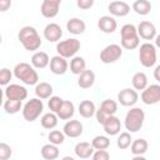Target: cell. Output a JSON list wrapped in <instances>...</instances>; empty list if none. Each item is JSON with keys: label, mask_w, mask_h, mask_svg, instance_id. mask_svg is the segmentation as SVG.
Listing matches in <instances>:
<instances>
[{"label": "cell", "mask_w": 160, "mask_h": 160, "mask_svg": "<svg viewBox=\"0 0 160 160\" xmlns=\"http://www.w3.org/2000/svg\"><path fill=\"white\" fill-rule=\"evenodd\" d=\"M19 41L22 44L24 49L28 51H36L41 46V39L36 29L32 26H22L18 34Z\"/></svg>", "instance_id": "1"}, {"label": "cell", "mask_w": 160, "mask_h": 160, "mask_svg": "<svg viewBox=\"0 0 160 160\" xmlns=\"http://www.w3.org/2000/svg\"><path fill=\"white\" fill-rule=\"evenodd\" d=\"M14 75L18 80L26 85H36L39 81V75L35 68L28 62H19L14 68Z\"/></svg>", "instance_id": "2"}, {"label": "cell", "mask_w": 160, "mask_h": 160, "mask_svg": "<svg viewBox=\"0 0 160 160\" xmlns=\"http://www.w3.org/2000/svg\"><path fill=\"white\" fill-rule=\"evenodd\" d=\"M121 36V48L126 50H134L140 44V38L136 31V26L132 24H125L120 30Z\"/></svg>", "instance_id": "3"}, {"label": "cell", "mask_w": 160, "mask_h": 160, "mask_svg": "<svg viewBox=\"0 0 160 160\" xmlns=\"http://www.w3.org/2000/svg\"><path fill=\"white\" fill-rule=\"evenodd\" d=\"M144 121H145L144 110L140 108H131L125 115L124 125L129 132H138L142 128Z\"/></svg>", "instance_id": "4"}, {"label": "cell", "mask_w": 160, "mask_h": 160, "mask_svg": "<svg viewBox=\"0 0 160 160\" xmlns=\"http://www.w3.org/2000/svg\"><path fill=\"white\" fill-rule=\"evenodd\" d=\"M42 110H44L42 100L39 99V98H34V99H30L22 106V116H24V119L26 121L32 122V121H35L40 116Z\"/></svg>", "instance_id": "5"}, {"label": "cell", "mask_w": 160, "mask_h": 160, "mask_svg": "<svg viewBox=\"0 0 160 160\" xmlns=\"http://www.w3.org/2000/svg\"><path fill=\"white\" fill-rule=\"evenodd\" d=\"M139 60L144 68H152L156 64V48L151 42H144L140 45Z\"/></svg>", "instance_id": "6"}, {"label": "cell", "mask_w": 160, "mask_h": 160, "mask_svg": "<svg viewBox=\"0 0 160 160\" xmlns=\"http://www.w3.org/2000/svg\"><path fill=\"white\" fill-rule=\"evenodd\" d=\"M80 46H81L80 41L75 38H71V39H66V40L58 42L56 51H58V55L68 59V58L75 56V54L80 50Z\"/></svg>", "instance_id": "7"}, {"label": "cell", "mask_w": 160, "mask_h": 160, "mask_svg": "<svg viewBox=\"0 0 160 160\" xmlns=\"http://www.w3.org/2000/svg\"><path fill=\"white\" fill-rule=\"evenodd\" d=\"M122 55V48L118 44H110L105 46L100 52V60L104 64H112L118 61Z\"/></svg>", "instance_id": "8"}, {"label": "cell", "mask_w": 160, "mask_h": 160, "mask_svg": "<svg viewBox=\"0 0 160 160\" xmlns=\"http://www.w3.org/2000/svg\"><path fill=\"white\" fill-rule=\"evenodd\" d=\"M118 111V104L116 101L111 100V99H105L100 108L95 111V116H96V120L99 124H102L108 116L110 115H115V112Z\"/></svg>", "instance_id": "9"}, {"label": "cell", "mask_w": 160, "mask_h": 160, "mask_svg": "<svg viewBox=\"0 0 160 160\" xmlns=\"http://www.w3.org/2000/svg\"><path fill=\"white\" fill-rule=\"evenodd\" d=\"M141 101L146 105H155L160 101V85H148L141 92Z\"/></svg>", "instance_id": "10"}, {"label": "cell", "mask_w": 160, "mask_h": 160, "mask_svg": "<svg viewBox=\"0 0 160 160\" xmlns=\"http://www.w3.org/2000/svg\"><path fill=\"white\" fill-rule=\"evenodd\" d=\"M4 95L6 96V99H15V100L22 101L28 98V90H26V88L19 85V84H9V85H6Z\"/></svg>", "instance_id": "11"}, {"label": "cell", "mask_w": 160, "mask_h": 160, "mask_svg": "<svg viewBox=\"0 0 160 160\" xmlns=\"http://www.w3.org/2000/svg\"><path fill=\"white\" fill-rule=\"evenodd\" d=\"M139 100V95L138 91L134 89H122L120 90V92L118 94V101L122 105V106H134Z\"/></svg>", "instance_id": "12"}, {"label": "cell", "mask_w": 160, "mask_h": 160, "mask_svg": "<svg viewBox=\"0 0 160 160\" xmlns=\"http://www.w3.org/2000/svg\"><path fill=\"white\" fill-rule=\"evenodd\" d=\"M60 4H61V0H42L41 6H40V11L42 16L48 19L55 18L59 12Z\"/></svg>", "instance_id": "13"}, {"label": "cell", "mask_w": 160, "mask_h": 160, "mask_svg": "<svg viewBox=\"0 0 160 160\" xmlns=\"http://www.w3.org/2000/svg\"><path fill=\"white\" fill-rule=\"evenodd\" d=\"M136 31L139 38L144 39V40H152L156 38V28L152 22L150 21H141L138 26H136Z\"/></svg>", "instance_id": "14"}, {"label": "cell", "mask_w": 160, "mask_h": 160, "mask_svg": "<svg viewBox=\"0 0 160 160\" xmlns=\"http://www.w3.org/2000/svg\"><path fill=\"white\" fill-rule=\"evenodd\" d=\"M62 36V29L59 24L56 22H50L45 26L44 29V38L49 42H56L61 39Z\"/></svg>", "instance_id": "15"}, {"label": "cell", "mask_w": 160, "mask_h": 160, "mask_svg": "<svg viewBox=\"0 0 160 160\" xmlns=\"http://www.w3.org/2000/svg\"><path fill=\"white\" fill-rule=\"evenodd\" d=\"M50 71L55 75H64L68 71V61L65 58L60 56V55H55L50 59Z\"/></svg>", "instance_id": "16"}, {"label": "cell", "mask_w": 160, "mask_h": 160, "mask_svg": "<svg viewBox=\"0 0 160 160\" xmlns=\"http://www.w3.org/2000/svg\"><path fill=\"white\" fill-rule=\"evenodd\" d=\"M102 128H104V131L110 135V136H114V135H118L121 130V122H120V119L116 118L115 115H110L106 118V120L101 124Z\"/></svg>", "instance_id": "17"}, {"label": "cell", "mask_w": 160, "mask_h": 160, "mask_svg": "<svg viewBox=\"0 0 160 160\" xmlns=\"http://www.w3.org/2000/svg\"><path fill=\"white\" fill-rule=\"evenodd\" d=\"M82 124L79 120H69L62 128V132L65 134V136L69 138H79L82 134Z\"/></svg>", "instance_id": "18"}, {"label": "cell", "mask_w": 160, "mask_h": 160, "mask_svg": "<svg viewBox=\"0 0 160 160\" xmlns=\"http://www.w3.org/2000/svg\"><path fill=\"white\" fill-rule=\"evenodd\" d=\"M98 28L100 29V31H102L105 34H111V32H114L116 30L118 22L112 16L104 15L98 20Z\"/></svg>", "instance_id": "19"}, {"label": "cell", "mask_w": 160, "mask_h": 160, "mask_svg": "<svg viewBox=\"0 0 160 160\" xmlns=\"http://www.w3.org/2000/svg\"><path fill=\"white\" fill-rule=\"evenodd\" d=\"M108 10L112 16H126L130 12V5L126 4L125 1H112L109 4Z\"/></svg>", "instance_id": "20"}, {"label": "cell", "mask_w": 160, "mask_h": 160, "mask_svg": "<svg viewBox=\"0 0 160 160\" xmlns=\"http://www.w3.org/2000/svg\"><path fill=\"white\" fill-rule=\"evenodd\" d=\"M94 148L90 142H86V141H81V142H78L74 148V152L78 158L80 159H88V158H91L92 152H94Z\"/></svg>", "instance_id": "21"}, {"label": "cell", "mask_w": 160, "mask_h": 160, "mask_svg": "<svg viewBox=\"0 0 160 160\" xmlns=\"http://www.w3.org/2000/svg\"><path fill=\"white\" fill-rule=\"evenodd\" d=\"M86 29V25L85 22L79 19V18H72V19H69L68 22H66V30L70 32V34H74V35H80L85 31Z\"/></svg>", "instance_id": "22"}, {"label": "cell", "mask_w": 160, "mask_h": 160, "mask_svg": "<svg viewBox=\"0 0 160 160\" xmlns=\"http://www.w3.org/2000/svg\"><path fill=\"white\" fill-rule=\"evenodd\" d=\"M95 82V74L92 70H84L82 72L79 74V79H78V85L81 89H89L94 85Z\"/></svg>", "instance_id": "23"}, {"label": "cell", "mask_w": 160, "mask_h": 160, "mask_svg": "<svg viewBox=\"0 0 160 160\" xmlns=\"http://www.w3.org/2000/svg\"><path fill=\"white\" fill-rule=\"evenodd\" d=\"M74 112H75V106L71 101L69 100H64L60 109L56 111V115L60 120H69L70 118L74 116Z\"/></svg>", "instance_id": "24"}, {"label": "cell", "mask_w": 160, "mask_h": 160, "mask_svg": "<svg viewBox=\"0 0 160 160\" xmlns=\"http://www.w3.org/2000/svg\"><path fill=\"white\" fill-rule=\"evenodd\" d=\"M49 62H50V59L45 51H36L31 56V65L35 69H44L49 65Z\"/></svg>", "instance_id": "25"}, {"label": "cell", "mask_w": 160, "mask_h": 160, "mask_svg": "<svg viewBox=\"0 0 160 160\" xmlns=\"http://www.w3.org/2000/svg\"><path fill=\"white\" fill-rule=\"evenodd\" d=\"M95 111H96V108L91 100H82L79 104V114L85 119H90L91 116H94Z\"/></svg>", "instance_id": "26"}, {"label": "cell", "mask_w": 160, "mask_h": 160, "mask_svg": "<svg viewBox=\"0 0 160 160\" xmlns=\"http://www.w3.org/2000/svg\"><path fill=\"white\" fill-rule=\"evenodd\" d=\"M129 148H130V151L134 156H139V155H144L148 151L149 144L145 139H136V140L131 141Z\"/></svg>", "instance_id": "27"}, {"label": "cell", "mask_w": 160, "mask_h": 160, "mask_svg": "<svg viewBox=\"0 0 160 160\" xmlns=\"http://www.w3.org/2000/svg\"><path fill=\"white\" fill-rule=\"evenodd\" d=\"M35 95L39 99H49L52 95V86L49 82H38L35 85Z\"/></svg>", "instance_id": "28"}, {"label": "cell", "mask_w": 160, "mask_h": 160, "mask_svg": "<svg viewBox=\"0 0 160 160\" xmlns=\"http://www.w3.org/2000/svg\"><path fill=\"white\" fill-rule=\"evenodd\" d=\"M131 84L135 90H144L148 86V76L142 71H138L131 78Z\"/></svg>", "instance_id": "29"}, {"label": "cell", "mask_w": 160, "mask_h": 160, "mask_svg": "<svg viewBox=\"0 0 160 160\" xmlns=\"http://www.w3.org/2000/svg\"><path fill=\"white\" fill-rule=\"evenodd\" d=\"M41 156L46 160H55L59 158V149L58 145H54L51 142L45 144L41 148Z\"/></svg>", "instance_id": "30"}, {"label": "cell", "mask_w": 160, "mask_h": 160, "mask_svg": "<svg viewBox=\"0 0 160 160\" xmlns=\"http://www.w3.org/2000/svg\"><path fill=\"white\" fill-rule=\"evenodd\" d=\"M58 119H59L58 115H56L55 112L50 111V112H46V114H44V115L41 116L40 122H41V126H42L44 129L51 130V129H54V128L58 125Z\"/></svg>", "instance_id": "31"}, {"label": "cell", "mask_w": 160, "mask_h": 160, "mask_svg": "<svg viewBox=\"0 0 160 160\" xmlns=\"http://www.w3.org/2000/svg\"><path fill=\"white\" fill-rule=\"evenodd\" d=\"M132 10L138 15H148L151 11V2L149 0H135L132 4Z\"/></svg>", "instance_id": "32"}, {"label": "cell", "mask_w": 160, "mask_h": 160, "mask_svg": "<svg viewBox=\"0 0 160 160\" xmlns=\"http://www.w3.org/2000/svg\"><path fill=\"white\" fill-rule=\"evenodd\" d=\"M86 68V62L84 60V58L81 56H72V59L70 60V71L75 75H79L80 72H82Z\"/></svg>", "instance_id": "33"}, {"label": "cell", "mask_w": 160, "mask_h": 160, "mask_svg": "<svg viewBox=\"0 0 160 160\" xmlns=\"http://www.w3.org/2000/svg\"><path fill=\"white\" fill-rule=\"evenodd\" d=\"M22 106L21 100H15V99H6L4 102V110L6 114H16L20 111Z\"/></svg>", "instance_id": "34"}, {"label": "cell", "mask_w": 160, "mask_h": 160, "mask_svg": "<svg viewBox=\"0 0 160 160\" xmlns=\"http://www.w3.org/2000/svg\"><path fill=\"white\" fill-rule=\"evenodd\" d=\"M91 145L95 150H102V149H108L110 146V140L108 136L104 135H98L91 140Z\"/></svg>", "instance_id": "35"}, {"label": "cell", "mask_w": 160, "mask_h": 160, "mask_svg": "<svg viewBox=\"0 0 160 160\" xmlns=\"http://www.w3.org/2000/svg\"><path fill=\"white\" fill-rule=\"evenodd\" d=\"M131 141H132V138H131L130 132L124 131V132H121V134L119 135V138H118V140H116V145H118L119 149L125 150V149H128V148L130 146Z\"/></svg>", "instance_id": "36"}, {"label": "cell", "mask_w": 160, "mask_h": 160, "mask_svg": "<svg viewBox=\"0 0 160 160\" xmlns=\"http://www.w3.org/2000/svg\"><path fill=\"white\" fill-rule=\"evenodd\" d=\"M48 139L54 145H61L64 142V140H65V134L59 131V130H52V131L49 132Z\"/></svg>", "instance_id": "37"}, {"label": "cell", "mask_w": 160, "mask_h": 160, "mask_svg": "<svg viewBox=\"0 0 160 160\" xmlns=\"http://www.w3.org/2000/svg\"><path fill=\"white\" fill-rule=\"evenodd\" d=\"M11 78H12V72H11L10 69H8V68L0 69V86H6V85H9Z\"/></svg>", "instance_id": "38"}, {"label": "cell", "mask_w": 160, "mask_h": 160, "mask_svg": "<svg viewBox=\"0 0 160 160\" xmlns=\"http://www.w3.org/2000/svg\"><path fill=\"white\" fill-rule=\"evenodd\" d=\"M62 101H64V100H62L60 96H50V98H49V101H48V106H49V109H50L52 112L56 114V111L60 109Z\"/></svg>", "instance_id": "39"}, {"label": "cell", "mask_w": 160, "mask_h": 160, "mask_svg": "<svg viewBox=\"0 0 160 160\" xmlns=\"http://www.w3.org/2000/svg\"><path fill=\"white\" fill-rule=\"evenodd\" d=\"M12 155V150L9 144L0 142V160H8Z\"/></svg>", "instance_id": "40"}, {"label": "cell", "mask_w": 160, "mask_h": 160, "mask_svg": "<svg viewBox=\"0 0 160 160\" xmlns=\"http://www.w3.org/2000/svg\"><path fill=\"white\" fill-rule=\"evenodd\" d=\"M91 158L94 160H108L110 158V154L106 149H102V150H94Z\"/></svg>", "instance_id": "41"}, {"label": "cell", "mask_w": 160, "mask_h": 160, "mask_svg": "<svg viewBox=\"0 0 160 160\" xmlns=\"http://www.w3.org/2000/svg\"><path fill=\"white\" fill-rule=\"evenodd\" d=\"M94 2H95V0H76V5L81 10H88V9L92 8Z\"/></svg>", "instance_id": "42"}, {"label": "cell", "mask_w": 160, "mask_h": 160, "mask_svg": "<svg viewBox=\"0 0 160 160\" xmlns=\"http://www.w3.org/2000/svg\"><path fill=\"white\" fill-rule=\"evenodd\" d=\"M11 6V0H0V11L5 12L10 9Z\"/></svg>", "instance_id": "43"}, {"label": "cell", "mask_w": 160, "mask_h": 160, "mask_svg": "<svg viewBox=\"0 0 160 160\" xmlns=\"http://www.w3.org/2000/svg\"><path fill=\"white\" fill-rule=\"evenodd\" d=\"M159 70H160V66H156L155 70H154V71H155V80H156V81H160V78H159Z\"/></svg>", "instance_id": "44"}, {"label": "cell", "mask_w": 160, "mask_h": 160, "mask_svg": "<svg viewBox=\"0 0 160 160\" xmlns=\"http://www.w3.org/2000/svg\"><path fill=\"white\" fill-rule=\"evenodd\" d=\"M2 100H4V90L0 86V106L2 105Z\"/></svg>", "instance_id": "45"}, {"label": "cell", "mask_w": 160, "mask_h": 160, "mask_svg": "<svg viewBox=\"0 0 160 160\" xmlns=\"http://www.w3.org/2000/svg\"><path fill=\"white\" fill-rule=\"evenodd\" d=\"M0 44H1V34H0Z\"/></svg>", "instance_id": "46"}]
</instances>
